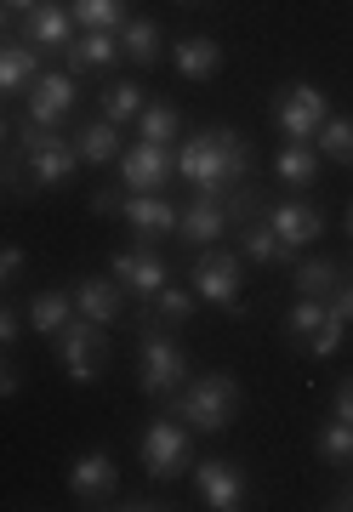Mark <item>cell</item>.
I'll return each mask as SVG.
<instances>
[{"label": "cell", "mask_w": 353, "mask_h": 512, "mask_svg": "<svg viewBox=\"0 0 353 512\" xmlns=\"http://www.w3.org/2000/svg\"><path fill=\"white\" fill-rule=\"evenodd\" d=\"M171 410L188 433H223L228 421L240 416V382L223 376V370H205V376H194L171 393Z\"/></svg>", "instance_id": "cell-1"}, {"label": "cell", "mask_w": 353, "mask_h": 512, "mask_svg": "<svg viewBox=\"0 0 353 512\" xmlns=\"http://www.w3.org/2000/svg\"><path fill=\"white\" fill-rule=\"evenodd\" d=\"M137 336H143V370H137V382H143L149 399H171V393L188 382V353L177 348L171 325H160L154 313L137 319Z\"/></svg>", "instance_id": "cell-2"}, {"label": "cell", "mask_w": 353, "mask_h": 512, "mask_svg": "<svg viewBox=\"0 0 353 512\" xmlns=\"http://www.w3.org/2000/svg\"><path fill=\"white\" fill-rule=\"evenodd\" d=\"M240 285H245V256H234L228 245H205V251H194L188 291L200 296V302H211V308H228L234 319H240V313H245Z\"/></svg>", "instance_id": "cell-3"}, {"label": "cell", "mask_w": 353, "mask_h": 512, "mask_svg": "<svg viewBox=\"0 0 353 512\" xmlns=\"http://www.w3.org/2000/svg\"><path fill=\"white\" fill-rule=\"evenodd\" d=\"M18 154H23V171H29V188H63L80 165V148L69 137H57V131H40L35 120L18 126Z\"/></svg>", "instance_id": "cell-4"}, {"label": "cell", "mask_w": 353, "mask_h": 512, "mask_svg": "<svg viewBox=\"0 0 353 512\" xmlns=\"http://www.w3.org/2000/svg\"><path fill=\"white\" fill-rule=\"evenodd\" d=\"M52 342H57V365H63V376H69V382H97V376H103V365H109V336H103V325L80 319V313L57 330Z\"/></svg>", "instance_id": "cell-5"}, {"label": "cell", "mask_w": 353, "mask_h": 512, "mask_svg": "<svg viewBox=\"0 0 353 512\" xmlns=\"http://www.w3.org/2000/svg\"><path fill=\"white\" fill-rule=\"evenodd\" d=\"M325 114H331L325 92H319V86H308V80H297V86H285V97H279L274 126H279V137H285V143H314V131L325 126Z\"/></svg>", "instance_id": "cell-6"}, {"label": "cell", "mask_w": 353, "mask_h": 512, "mask_svg": "<svg viewBox=\"0 0 353 512\" xmlns=\"http://www.w3.org/2000/svg\"><path fill=\"white\" fill-rule=\"evenodd\" d=\"M177 177L194 183V194H228V165L217 148V131H200L177 148Z\"/></svg>", "instance_id": "cell-7"}, {"label": "cell", "mask_w": 353, "mask_h": 512, "mask_svg": "<svg viewBox=\"0 0 353 512\" xmlns=\"http://www.w3.org/2000/svg\"><path fill=\"white\" fill-rule=\"evenodd\" d=\"M188 427L183 421H149V433H143V467H149L154 484H171V478L188 467Z\"/></svg>", "instance_id": "cell-8"}, {"label": "cell", "mask_w": 353, "mask_h": 512, "mask_svg": "<svg viewBox=\"0 0 353 512\" xmlns=\"http://www.w3.org/2000/svg\"><path fill=\"white\" fill-rule=\"evenodd\" d=\"M228 228H234V222H228V205L217 200V194H194V200L177 211L171 239H177V245H188V251H205V245H223Z\"/></svg>", "instance_id": "cell-9"}, {"label": "cell", "mask_w": 353, "mask_h": 512, "mask_svg": "<svg viewBox=\"0 0 353 512\" xmlns=\"http://www.w3.org/2000/svg\"><path fill=\"white\" fill-rule=\"evenodd\" d=\"M171 177H177L171 148H160V143H131V148H120V183H126V194H160Z\"/></svg>", "instance_id": "cell-10"}, {"label": "cell", "mask_w": 353, "mask_h": 512, "mask_svg": "<svg viewBox=\"0 0 353 512\" xmlns=\"http://www.w3.org/2000/svg\"><path fill=\"white\" fill-rule=\"evenodd\" d=\"M18 40H23V46H35L40 57L69 52V40H75V12H69V6H57V0H40L35 12H23Z\"/></svg>", "instance_id": "cell-11"}, {"label": "cell", "mask_w": 353, "mask_h": 512, "mask_svg": "<svg viewBox=\"0 0 353 512\" xmlns=\"http://www.w3.org/2000/svg\"><path fill=\"white\" fill-rule=\"evenodd\" d=\"M69 490H75V501H86V507H109L114 490H120V467H114L109 450H86V456L69 467Z\"/></svg>", "instance_id": "cell-12"}, {"label": "cell", "mask_w": 353, "mask_h": 512, "mask_svg": "<svg viewBox=\"0 0 353 512\" xmlns=\"http://www.w3.org/2000/svg\"><path fill=\"white\" fill-rule=\"evenodd\" d=\"M194 484H200V501L211 512H240L245 507V473L234 467V461H200L194 467Z\"/></svg>", "instance_id": "cell-13"}, {"label": "cell", "mask_w": 353, "mask_h": 512, "mask_svg": "<svg viewBox=\"0 0 353 512\" xmlns=\"http://www.w3.org/2000/svg\"><path fill=\"white\" fill-rule=\"evenodd\" d=\"M114 279L126 285L131 296H154L160 285L171 279V268H166V256L160 251H149V245H131V251H114Z\"/></svg>", "instance_id": "cell-14"}, {"label": "cell", "mask_w": 353, "mask_h": 512, "mask_svg": "<svg viewBox=\"0 0 353 512\" xmlns=\"http://www.w3.org/2000/svg\"><path fill=\"white\" fill-rule=\"evenodd\" d=\"M69 109H75V74H40L29 86V120L40 131H57Z\"/></svg>", "instance_id": "cell-15"}, {"label": "cell", "mask_w": 353, "mask_h": 512, "mask_svg": "<svg viewBox=\"0 0 353 512\" xmlns=\"http://www.w3.org/2000/svg\"><path fill=\"white\" fill-rule=\"evenodd\" d=\"M268 217V228L279 234V245H291V251H302V245H314L319 234H325V211L319 205H302V200H285L274 205V211H262Z\"/></svg>", "instance_id": "cell-16"}, {"label": "cell", "mask_w": 353, "mask_h": 512, "mask_svg": "<svg viewBox=\"0 0 353 512\" xmlns=\"http://www.w3.org/2000/svg\"><path fill=\"white\" fill-rule=\"evenodd\" d=\"M126 228L137 234V245H154V239H166L177 228V205L160 200V194H126Z\"/></svg>", "instance_id": "cell-17"}, {"label": "cell", "mask_w": 353, "mask_h": 512, "mask_svg": "<svg viewBox=\"0 0 353 512\" xmlns=\"http://www.w3.org/2000/svg\"><path fill=\"white\" fill-rule=\"evenodd\" d=\"M75 313L80 319H92V325H120L126 319V285L120 279H86L75 291Z\"/></svg>", "instance_id": "cell-18"}, {"label": "cell", "mask_w": 353, "mask_h": 512, "mask_svg": "<svg viewBox=\"0 0 353 512\" xmlns=\"http://www.w3.org/2000/svg\"><path fill=\"white\" fill-rule=\"evenodd\" d=\"M69 74H86V69H109L120 63V35L114 29H86L80 40H69Z\"/></svg>", "instance_id": "cell-19"}, {"label": "cell", "mask_w": 353, "mask_h": 512, "mask_svg": "<svg viewBox=\"0 0 353 512\" xmlns=\"http://www.w3.org/2000/svg\"><path fill=\"white\" fill-rule=\"evenodd\" d=\"M171 63H177L183 80H211V74L223 69V46H217L211 35H188V40H177Z\"/></svg>", "instance_id": "cell-20"}, {"label": "cell", "mask_w": 353, "mask_h": 512, "mask_svg": "<svg viewBox=\"0 0 353 512\" xmlns=\"http://www.w3.org/2000/svg\"><path fill=\"white\" fill-rule=\"evenodd\" d=\"M348 279V268L336 262V256H314V262H291V285L297 296H319V302H331V291Z\"/></svg>", "instance_id": "cell-21"}, {"label": "cell", "mask_w": 353, "mask_h": 512, "mask_svg": "<svg viewBox=\"0 0 353 512\" xmlns=\"http://www.w3.org/2000/svg\"><path fill=\"white\" fill-rule=\"evenodd\" d=\"M35 74H40V52H35V46H23V40H0V97L35 86Z\"/></svg>", "instance_id": "cell-22"}, {"label": "cell", "mask_w": 353, "mask_h": 512, "mask_svg": "<svg viewBox=\"0 0 353 512\" xmlns=\"http://www.w3.org/2000/svg\"><path fill=\"white\" fill-rule=\"evenodd\" d=\"M234 234H240V256H245V262H297V251H291V245H279V234L268 228V217L240 222Z\"/></svg>", "instance_id": "cell-23"}, {"label": "cell", "mask_w": 353, "mask_h": 512, "mask_svg": "<svg viewBox=\"0 0 353 512\" xmlns=\"http://www.w3.org/2000/svg\"><path fill=\"white\" fill-rule=\"evenodd\" d=\"M114 35H120V57L143 63V69L160 63V46H166V40H160V23H154V18H126Z\"/></svg>", "instance_id": "cell-24"}, {"label": "cell", "mask_w": 353, "mask_h": 512, "mask_svg": "<svg viewBox=\"0 0 353 512\" xmlns=\"http://www.w3.org/2000/svg\"><path fill=\"white\" fill-rule=\"evenodd\" d=\"M69 319H75V291H35L29 296V325L40 336H57Z\"/></svg>", "instance_id": "cell-25"}, {"label": "cell", "mask_w": 353, "mask_h": 512, "mask_svg": "<svg viewBox=\"0 0 353 512\" xmlns=\"http://www.w3.org/2000/svg\"><path fill=\"white\" fill-rule=\"evenodd\" d=\"M274 177L285 188H308V183H319V148H308V143H285L279 148V160H274Z\"/></svg>", "instance_id": "cell-26"}, {"label": "cell", "mask_w": 353, "mask_h": 512, "mask_svg": "<svg viewBox=\"0 0 353 512\" xmlns=\"http://www.w3.org/2000/svg\"><path fill=\"white\" fill-rule=\"evenodd\" d=\"M75 148H80V160H92V165L120 160V126L114 120H86L75 131Z\"/></svg>", "instance_id": "cell-27"}, {"label": "cell", "mask_w": 353, "mask_h": 512, "mask_svg": "<svg viewBox=\"0 0 353 512\" xmlns=\"http://www.w3.org/2000/svg\"><path fill=\"white\" fill-rule=\"evenodd\" d=\"M211 131H217V148H223L228 188H234V183H251V177H257V148L245 143V137H240L234 126H211Z\"/></svg>", "instance_id": "cell-28"}, {"label": "cell", "mask_w": 353, "mask_h": 512, "mask_svg": "<svg viewBox=\"0 0 353 512\" xmlns=\"http://www.w3.org/2000/svg\"><path fill=\"white\" fill-rule=\"evenodd\" d=\"M314 148H319V160L353 165V120L348 114H325V126L314 131Z\"/></svg>", "instance_id": "cell-29"}, {"label": "cell", "mask_w": 353, "mask_h": 512, "mask_svg": "<svg viewBox=\"0 0 353 512\" xmlns=\"http://www.w3.org/2000/svg\"><path fill=\"white\" fill-rule=\"evenodd\" d=\"M143 103H149V92H143L137 80H114V86H103V120H114V126L137 120Z\"/></svg>", "instance_id": "cell-30"}, {"label": "cell", "mask_w": 353, "mask_h": 512, "mask_svg": "<svg viewBox=\"0 0 353 512\" xmlns=\"http://www.w3.org/2000/svg\"><path fill=\"white\" fill-rule=\"evenodd\" d=\"M177 131H183V114L171 109V103H143V114H137V137H143V143L171 148Z\"/></svg>", "instance_id": "cell-31"}, {"label": "cell", "mask_w": 353, "mask_h": 512, "mask_svg": "<svg viewBox=\"0 0 353 512\" xmlns=\"http://www.w3.org/2000/svg\"><path fill=\"white\" fill-rule=\"evenodd\" d=\"M325 302L319 296H297V308L285 313V342H297V348H308V336L319 330V319H325Z\"/></svg>", "instance_id": "cell-32"}, {"label": "cell", "mask_w": 353, "mask_h": 512, "mask_svg": "<svg viewBox=\"0 0 353 512\" xmlns=\"http://www.w3.org/2000/svg\"><path fill=\"white\" fill-rule=\"evenodd\" d=\"M149 302H154L149 313L160 319V325H171V330H183V325H188V313H194V291H177V285H160Z\"/></svg>", "instance_id": "cell-33"}, {"label": "cell", "mask_w": 353, "mask_h": 512, "mask_svg": "<svg viewBox=\"0 0 353 512\" xmlns=\"http://www.w3.org/2000/svg\"><path fill=\"white\" fill-rule=\"evenodd\" d=\"M80 29H120L126 23V0H75L69 6Z\"/></svg>", "instance_id": "cell-34"}, {"label": "cell", "mask_w": 353, "mask_h": 512, "mask_svg": "<svg viewBox=\"0 0 353 512\" xmlns=\"http://www.w3.org/2000/svg\"><path fill=\"white\" fill-rule=\"evenodd\" d=\"M319 456L325 461H353V421H325L319 427Z\"/></svg>", "instance_id": "cell-35"}, {"label": "cell", "mask_w": 353, "mask_h": 512, "mask_svg": "<svg viewBox=\"0 0 353 512\" xmlns=\"http://www.w3.org/2000/svg\"><path fill=\"white\" fill-rule=\"evenodd\" d=\"M228 222L240 228V222H251V217H262V194H257V183H234V194H228Z\"/></svg>", "instance_id": "cell-36"}, {"label": "cell", "mask_w": 353, "mask_h": 512, "mask_svg": "<svg viewBox=\"0 0 353 512\" xmlns=\"http://www.w3.org/2000/svg\"><path fill=\"white\" fill-rule=\"evenodd\" d=\"M342 336H348V325H342L336 313H325V319H319V330L308 336V353H314V359H331V353L342 348Z\"/></svg>", "instance_id": "cell-37"}, {"label": "cell", "mask_w": 353, "mask_h": 512, "mask_svg": "<svg viewBox=\"0 0 353 512\" xmlns=\"http://www.w3.org/2000/svg\"><path fill=\"white\" fill-rule=\"evenodd\" d=\"M126 211V183H109L92 194V217H120Z\"/></svg>", "instance_id": "cell-38"}, {"label": "cell", "mask_w": 353, "mask_h": 512, "mask_svg": "<svg viewBox=\"0 0 353 512\" xmlns=\"http://www.w3.org/2000/svg\"><path fill=\"white\" fill-rule=\"evenodd\" d=\"M23 268H29V251H23V245H0V291H6Z\"/></svg>", "instance_id": "cell-39"}, {"label": "cell", "mask_w": 353, "mask_h": 512, "mask_svg": "<svg viewBox=\"0 0 353 512\" xmlns=\"http://www.w3.org/2000/svg\"><path fill=\"white\" fill-rule=\"evenodd\" d=\"M325 308H331L336 319H342V325H353V279H342V285H336V291H331V302H325Z\"/></svg>", "instance_id": "cell-40"}, {"label": "cell", "mask_w": 353, "mask_h": 512, "mask_svg": "<svg viewBox=\"0 0 353 512\" xmlns=\"http://www.w3.org/2000/svg\"><path fill=\"white\" fill-rule=\"evenodd\" d=\"M331 416H336V421H353V376H342V382H336V399H331Z\"/></svg>", "instance_id": "cell-41"}, {"label": "cell", "mask_w": 353, "mask_h": 512, "mask_svg": "<svg viewBox=\"0 0 353 512\" xmlns=\"http://www.w3.org/2000/svg\"><path fill=\"white\" fill-rule=\"evenodd\" d=\"M18 336H23V319H18V308H6V302H0V348H12Z\"/></svg>", "instance_id": "cell-42"}, {"label": "cell", "mask_w": 353, "mask_h": 512, "mask_svg": "<svg viewBox=\"0 0 353 512\" xmlns=\"http://www.w3.org/2000/svg\"><path fill=\"white\" fill-rule=\"evenodd\" d=\"M12 393H18V365L0 353V399H12Z\"/></svg>", "instance_id": "cell-43"}, {"label": "cell", "mask_w": 353, "mask_h": 512, "mask_svg": "<svg viewBox=\"0 0 353 512\" xmlns=\"http://www.w3.org/2000/svg\"><path fill=\"white\" fill-rule=\"evenodd\" d=\"M0 6H6V12H12V18H23V12H35L40 0H0Z\"/></svg>", "instance_id": "cell-44"}, {"label": "cell", "mask_w": 353, "mask_h": 512, "mask_svg": "<svg viewBox=\"0 0 353 512\" xmlns=\"http://www.w3.org/2000/svg\"><path fill=\"white\" fill-rule=\"evenodd\" d=\"M331 507H342V512H353V490H342V495H336V501H331Z\"/></svg>", "instance_id": "cell-45"}, {"label": "cell", "mask_w": 353, "mask_h": 512, "mask_svg": "<svg viewBox=\"0 0 353 512\" xmlns=\"http://www.w3.org/2000/svg\"><path fill=\"white\" fill-rule=\"evenodd\" d=\"M6 29H12V12H6V6H0V40H6Z\"/></svg>", "instance_id": "cell-46"}, {"label": "cell", "mask_w": 353, "mask_h": 512, "mask_svg": "<svg viewBox=\"0 0 353 512\" xmlns=\"http://www.w3.org/2000/svg\"><path fill=\"white\" fill-rule=\"evenodd\" d=\"M348 234H353V205H348Z\"/></svg>", "instance_id": "cell-47"}, {"label": "cell", "mask_w": 353, "mask_h": 512, "mask_svg": "<svg viewBox=\"0 0 353 512\" xmlns=\"http://www.w3.org/2000/svg\"><path fill=\"white\" fill-rule=\"evenodd\" d=\"M0 143H6V120H0Z\"/></svg>", "instance_id": "cell-48"}]
</instances>
